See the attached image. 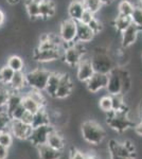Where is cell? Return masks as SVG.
I'll use <instances>...</instances> for the list:
<instances>
[{"label":"cell","mask_w":142,"mask_h":159,"mask_svg":"<svg viewBox=\"0 0 142 159\" xmlns=\"http://www.w3.org/2000/svg\"><path fill=\"white\" fill-rule=\"evenodd\" d=\"M81 133L83 139L90 145L101 144L106 136V132L102 125L94 120H87L82 123Z\"/></svg>","instance_id":"6da1fadb"},{"label":"cell","mask_w":142,"mask_h":159,"mask_svg":"<svg viewBox=\"0 0 142 159\" xmlns=\"http://www.w3.org/2000/svg\"><path fill=\"white\" fill-rule=\"evenodd\" d=\"M95 72L109 74L116 68L112 55L105 48H97L90 55Z\"/></svg>","instance_id":"7a4b0ae2"},{"label":"cell","mask_w":142,"mask_h":159,"mask_svg":"<svg viewBox=\"0 0 142 159\" xmlns=\"http://www.w3.org/2000/svg\"><path fill=\"white\" fill-rule=\"evenodd\" d=\"M106 123L110 129L117 133H124L125 130H127L131 127H134L136 124L131 119L130 111L108 112L106 118Z\"/></svg>","instance_id":"3957f363"},{"label":"cell","mask_w":142,"mask_h":159,"mask_svg":"<svg viewBox=\"0 0 142 159\" xmlns=\"http://www.w3.org/2000/svg\"><path fill=\"white\" fill-rule=\"evenodd\" d=\"M84 45L85 43L79 42H76L71 45H64L62 60H64V61L69 67H76L83 58V56L87 54V51L85 49Z\"/></svg>","instance_id":"277c9868"},{"label":"cell","mask_w":142,"mask_h":159,"mask_svg":"<svg viewBox=\"0 0 142 159\" xmlns=\"http://www.w3.org/2000/svg\"><path fill=\"white\" fill-rule=\"evenodd\" d=\"M50 73L51 71L45 68H35L29 71L28 73H25L27 86H29L31 89L45 91Z\"/></svg>","instance_id":"5b68a950"},{"label":"cell","mask_w":142,"mask_h":159,"mask_svg":"<svg viewBox=\"0 0 142 159\" xmlns=\"http://www.w3.org/2000/svg\"><path fill=\"white\" fill-rule=\"evenodd\" d=\"M76 21L70 18L62 21L59 25V37L63 40L64 45H71L76 40Z\"/></svg>","instance_id":"8992f818"},{"label":"cell","mask_w":142,"mask_h":159,"mask_svg":"<svg viewBox=\"0 0 142 159\" xmlns=\"http://www.w3.org/2000/svg\"><path fill=\"white\" fill-rule=\"evenodd\" d=\"M53 129H54V127L51 124L34 127V129H32V134H31L28 141L35 148L39 147V145H43V144H46L49 135H50V133L52 132Z\"/></svg>","instance_id":"52a82bcc"},{"label":"cell","mask_w":142,"mask_h":159,"mask_svg":"<svg viewBox=\"0 0 142 159\" xmlns=\"http://www.w3.org/2000/svg\"><path fill=\"white\" fill-rule=\"evenodd\" d=\"M95 73L94 65L91 63V58L88 54L84 55L79 65L76 66V78L82 83H86L88 80Z\"/></svg>","instance_id":"ba28073f"},{"label":"cell","mask_w":142,"mask_h":159,"mask_svg":"<svg viewBox=\"0 0 142 159\" xmlns=\"http://www.w3.org/2000/svg\"><path fill=\"white\" fill-rule=\"evenodd\" d=\"M63 50L64 48H62V49H47V50L36 48L33 51V60L43 64L51 63V61H57L59 58H62Z\"/></svg>","instance_id":"9c48e42d"},{"label":"cell","mask_w":142,"mask_h":159,"mask_svg":"<svg viewBox=\"0 0 142 159\" xmlns=\"http://www.w3.org/2000/svg\"><path fill=\"white\" fill-rule=\"evenodd\" d=\"M33 127L31 125L25 124L20 120H12L10 123L9 130L11 132L13 137L18 140H28L32 134Z\"/></svg>","instance_id":"30bf717a"},{"label":"cell","mask_w":142,"mask_h":159,"mask_svg":"<svg viewBox=\"0 0 142 159\" xmlns=\"http://www.w3.org/2000/svg\"><path fill=\"white\" fill-rule=\"evenodd\" d=\"M108 83V74L95 72L94 75L86 82V87L89 92L97 93L102 89H106Z\"/></svg>","instance_id":"8fae6325"},{"label":"cell","mask_w":142,"mask_h":159,"mask_svg":"<svg viewBox=\"0 0 142 159\" xmlns=\"http://www.w3.org/2000/svg\"><path fill=\"white\" fill-rule=\"evenodd\" d=\"M106 90L108 94H110V96L122 94V80H121L120 73H119L117 67L108 74V83L106 86Z\"/></svg>","instance_id":"7c38bea8"},{"label":"cell","mask_w":142,"mask_h":159,"mask_svg":"<svg viewBox=\"0 0 142 159\" xmlns=\"http://www.w3.org/2000/svg\"><path fill=\"white\" fill-rule=\"evenodd\" d=\"M73 82H72L71 76L69 75V73H62L61 82H59L57 91H56L55 99L64 100L68 98L72 93V91H73Z\"/></svg>","instance_id":"4fadbf2b"},{"label":"cell","mask_w":142,"mask_h":159,"mask_svg":"<svg viewBox=\"0 0 142 159\" xmlns=\"http://www.w3.org/2000/svg\"><path fill=\"white\" fill-rule=\"evenodd\" d=\"M139 33H140V31L133 24L121 33V46H122L123 49L130 48L131 46H133L137 42Z\"/></svg>","instance_id":"5bb4252c"},{"label":"cell","mask_w":142,"mask_h":159,"mask_svg":"<svg viewBox=\"0 0 142 159\" xmlns=\"http://www.w3.org/2000/svg\"><path fill=\"white\" fill-rule=\"evenodd\" d=\"M108 152L110 156H118V157H136L133 153H131L125 147L123 142L112 139L108 143Z\"/></svg>","instance_id":"9a60e30c"},{"label":"cell","mask_w":142,"mask_h":159,"mask_svg":"<svg viewBox=\"0 0 142 159\" xmlns=\"http://www.w3.org/2000/svg\"><path fill=\"white\" fill-rule=\"evenodd\" d=\"M76 27H77V31H76V42L87 43L94 39L95 34L94 31L90 29V27L88 25L83 24V22H81V21H76Z\"/></svg>","instance_id":"2e32d148"},{"label":"cell","mask_w":142,"mask_h":159,"mask_svg":"<svg viewBox=\"0 0 142 159\" xmlns=\"http://www.w3.org/2000/svg\"><path fill=\"white\" fill-rule=\"evenodd\" d=\"M85 11H86V7L83 0H72L68 6L69 18L74 21H80Z\"/></svg>","instance_id":"e0dca14e"},{"label":"cell","mask_w":142,"mask_h":159,"mask_svg":"<svg viewBox=\"0 0 142 159\" xmlns=\"http://www.w3.org/2000/svg\"><path fill=\"white\" fill-rule=\"evenodd\" d=\"M39 159H61L63 155V151L56 150L49 144H43L36 148Z\"/></svg>","instance_id":"ac0fdd59"},{"label":"cell","mask_w":142,"mask_h":159,"mask_svg":"<svg viewBox=\"0 0 142 159\" xmlns=\"http://www.w3.org/2000/svg\"><path fill=\"white\" fill-rule=\"evenodd\" d=\"M61 78H62V73L56 72V71L51 72L50 75H49L45 91L49 97H51V98H55L56 97V91H57L59 82H61Z\"/></svg>","instance_id":"d6986e66"},{"label":"cell","mask_w":142,"mask_h":159,"mask_svg":"<svg viewBox=\"0 0 142 159\" xmlns=\"http://www.w3.org/2000/svg\"><path fill=\"white\" fill-rule=\"evenodd\" d=\"M40 18L49 19L56 13V6L52 0H40Z\"/></svg>","instance_id":"ffe728a7"},{"label":"cell","mask_w":142,"mask_h":159,"mask_svg":"<svg viewBox=\"0 0 142 159\" xmlns=\"http://www.w3.org/2000/svg\"><path fill=\"white\" fill-rule=\"evenodd\" d=\"M10 88L12 91L20 92L22 89L27 86V80H25V73L24 71H19V72H15L13 76L11 83H10Z\"/></svg>","instance_id":"44dd1931"},{"label":"cell","mask_w":142,"mask_h":159,"mask_svg":"<svg viewBox=\"0 0 142 159\" xmlns=\"http://www.w3.org/2000/svg\"><path fill=\"white\" fill-rule=\"evenodd\" d=\"M51 124V119L49 116V112L46 110V108H40L37 112L34 114L33 117V123L32 127H38V126H44V125H49Z\"/></svg>","instance_id":"7402d4cb"},{"label":"cell","mask_w":142,"mask_h":159,"mask_svg":"<svg viewBox=\"0 0 142 159\" xmlns=\"http://www.w3.org/2000/svg\"><path fill=\"white\" fill-rule=\"evenodd\" d=\"M47 144H49L50 147H52L54 148H56V150L63 151L64 148H65V140H64L63 136L61 135V133L54 129L52 132L50 133V135H49Z\"/></svg>","instance_id":"603a6c76"},{"label":"cell","mask_w":142,"mask_h":159,"mask_svg":"<svg viewBox=\"0 0 142 159\" xmlns=\"http://www.w3.org/2000/svg\"><path fill=\"white\" fill-rule=\"evenodd\" d=\"M25 10L31 19L40 18V0H25Z\"/></svg>","instance_id":"cb8c5ba5"},{"label":"cell","mask_w":142,"mask_h":159,"mask_svg":"<svg viewBox=\"0 0 142 159\" xmlns=\"http://www.w3.org/2000/svg\"><path fill=\"white\" fill-rule=\"evenodd\" d=\"M22 96H24V94H21L20 92L13 91L11 93L9 101H7V103L6 105V109H7V114H9L10 116H11V114L17 108L18 106H20V105H21V103H22Z\"/></svg>","instance_id":"d4e9b609"},{"label":"cell","mask_w":142,"mask_h":159,"mask_svg":"<svg viewBox=\"0 0 142 159\" xmlns=\"http://www.w3.org/2000/svg\"><path fill=\"white\" fill-rule=\"evenodd\" d=\"M112 25L118 32L122 33L123 31L125 29H127V28L131 25V16H124V15L118 14L117 16L115 17V19H113Z\"/></svg>","instance_id":"484cf974"},{"label":"cell","mask_w":142,"mask_h":159,"mask_svg":"<svg viewBox=\"0 0 142 159\" xmlns=\"http://www.w3.org/2000/svg\"><path fill=\"white\" fill-rule=\"evenodd\" d=\"M112 111L115 112H121V111H130L125 104L123 94H116L112 96Z\"/></svg>","instance_id":"4316f807"},{"label":"cell","mask_w":142,"mask_h":159,"mask_svg":"<svg viewBox=\"0 0 142 159\" xmlns=\"http://www.w3.org/2000/svg\"><path fill=\"white\" fill-rule=\"evenodd\" d=\"M22 106L25 107V109L27 110V111L31 112V114L34 115L35 112H37L38 110H39L42 107L39 106L36 102L33 100L31 97L28 96L27 93H25L24 96H22Z\"/></svg>","instance_id":"83f0119b"},{"label":"cell","mask_w":142,"mask_h":159,"mask_svg":"<svg viewBox=\"0 0 142 159\" xmlns=\"http://www.w3.org/2000/svg\"><path fill=\"white\" fill-rule=\"evenodd\" d=\"M7 65L10 68L13 69L15 72H19V71H24L25 68V63L20 56L18 55H12L9 57V60L7 61Z\"/></svg>","instance_id":"f1b7e54d"},{"label":"cell","mask_w":142,"mask_h":159,"mask_svg":"<svg viewBox=\"0 0 142 159\" xmlns=\"http://www.w3.org/2000/svg\"><path fill=\"white\" fill-rule=\"evenodd\" d=\"M135 6L130 0H121L118 4V14L124 15V16H131L134 12Z\"/></svg>","instance_id":"f546056e"},{"label":"cell","mask_w":142,"mask_h":159,"mask_svg":"<svg viewBox=\"0 0 142 159\" xmlns=\"http://www.w3.org/2000/svg\"><path fill=\"white\" fill-rule=\"evenodd\" d=\"M15 74V71L9 67L7 65L3 66L0 69V84L3 85H10L13 76Z\"/></svg>","instance_id":"4dcf8cb0"},{"label":"cell","mask_w":142,"mask_h":159,"mask_svg":"<svg viewBox=\"0 0 142 159\" xmlns=\"http://www.w3.org/2000/svg\"><path fill=\"white\" fill-rule=\"evenodd\" d=\"M11 121H12V119H11V117H10V115L7 114L6 106L0 107V132L9 129Z\"/></svg>","instance_id":"1f68e13d"},{"label":"cell","mask_w":142,"mask_h":159,"mask_svg":"<svg viewBox=\"0 0 142 159\" xmlns=\"http://www.w3.org/2000/svg\"><path fill=\"white\" fill-rule=\"evenodd\" d=\"M131 24L135 25L138 30L142 32V7H135L134 12L131 15Z\"/></svg>","instance_id":"d6a6232c"},{"label":"cell","mask_w":142,"mask_h":159,"mask_svg":"<svg viewBox=\"0 0 142 159\" xmlns=\"http://www.w3.org/2000/svg\"><path fill=\"white\" fill-rule=\"evenodd\" d=\"M12 92V89L10 88L9 85L0 84V107L6 106Z\"/></svg>","instance_id":"836d02e7"},{"label":"cell","mask_w":142,"mask_h":159,"mask_svg":"<svg viewBox=\"0 0 142 159\" xmlns=\"http://www.w3.org/2000/svg\"><path fill=\"white\" fill-rule=\"evenodd\" d=\"M27 94L34 100V101L39 105L42 108H44V107L46 106V98H45V96H44L43 91L35 90V89H31L29 92H27Z\"/></svg>","instance_id":"e575fe53"},{"label":"cell","mask_w":142,"mask_h":159,"mask_svg":"<svg viewBox=\"0 0 142 159\" xmlns=\"http://www.w3.org/2000/svg\"><path fill=\"white\" fill-rule=\"evenodd\" d=\"M99 107L102 111L108 112L112 111V96L108 94V96H104L102 97L100 100H99Z\"/></svg>","instance_id":"d590c367"},{"label":"cell","mask_w":142,"mask_h":159,"mask_svg":"<svg viewBox=\"0 0 142 159\" xmlns=\"http://www.w3.org/2000/svg\"><path fill=\"white\" fill-rule=\"evenodd\" d=\"M13 135L9 129L0 132V145H3L6 148H11L13 144Z\"/></svg>","instance_id":"8d00e7d4"},{"label":"cell","mask_w":142,"mask_h":159,"mask_svg":"<svg viewBox=\"0 0 142 159\" xmlns=\"http://www.w3.org/2000/svg\"><path fill=\"white\" fill-rule=\"evenodd\" d=\"M85 7L89 11H91L92 13H97L100 11V9L103 7L102 2L100 0H83Z\"/></svg>","instance_id":"74e56055"},{"label":"cell","mask_w":142,"mask_h":159,"mask_svg":"<svg viewBox=\"0 0 142 159\" xmlns=\"http://www.w3.org/2000/svg\"><path fill=\"white\" fill-rule=\"evenodd\" d=\"M88 25L90 27V29H91V30L94 32V34H95V35L99 34L101 31L103 30V25H102V22H101L100 20L97 18V17H94V18L92 19L91 21H90L89 24H88Z\"/></svg>","instance_id":"f35d334b"},{"label":"cell","mask_w":142,"mask_h":159,"mask_svg":"<svg viewBox=\"0 0 142 159\" xmlns=\"http://www.w3.org/2000/svg\"><path fill=\"white\" fill-rule=\"evenodd\" d=\"M25 111H27V110L25 109V107L22 106V104H21L20 106H18L17 108L12 112L10 117H11L12 120H20L22 118V116H24V114Z\"/></svg>","instance_id":"ab89813d"},{"label":"cell","mask_w":142,"mask_h":159,"mask_svg":"<svg viewBox=\"0 0 142 159\" xmlns=\"http://www.w3.org/2000/svg\"><path fill=\"white\" fill-rule=\"evenodd\" d=\"M69 159H88V153H84L80 150H72Z\"/></svg>","instance_id":"60d3db41"},{"label":"cell","mask_w":142,"mask_h":159,"mask_svg":"<svg viewBox=\"0 0 142 159\" xmlns=\"http://www.w3.org/2000/svg\"><path fill=\"white\" fill-rule=\"evenodd\" d=\"M94 17H95V14H94V13H92L91 11H89V10H87V9H86V11L84 12L83 16H82V18H81V20H80V21L83 22V24L88 25L89 22L94 18Z\"/></svg>","instance_id":"b9f144b4"},{"label":"cell","mask_w":142,"mask_h":159,"mask_svg":"<svg viewBox=\"0 0 142 159\" xmlns=\"http://www.w3.org/2000/svg\"><path fill=\"white\" fill-rule=\"evenodd\" d=\"M33 117H34V115H33V114H31V112H29V111H25V114H24V116H22V118L20 119V121L24 122L25 124L31 125V126H32Z\"/></svg>","instance_id":"7bdbcfd3"},{"label":"cell","mask_w":142,"mask_h":159,"mask_svg":"<svg viewBox=\"0 0 142 159\" xmlns=\"http://www.w3.org/2000/svg\"><path fill=\"white\" fill-rule=\"evenodd\" d=\"M10 148H6L3 145H0V159H7L10 153Z\"/></svg>","instance_id":"ee69618b"},{"label":"cell","mask_w":142,"mask_h":159,"mask_svg":"<svg viewBox=\"0 0 142 159\" xmlns=\"http://www.w3.org/2000/svg\"><path fill=\"white\" fill-rule=\"evenodd\" d=\"M134 130L139 137H142V120L140 122L136 123L135 126H134Z\"/></svg>","instance_id":"f6af8a7d"},{"label":"cell","mask_w":142,"mask_h":159,"mask_svg":"<svg viewBox=\"0 0 142 159\" xmlns=\"http://www.w3.org/2000/svg\"><path fill=\"white\" fill-rule=\"evenodd\" d=\"M4 20H6V15L2 12V10H0V27L4 24Z\"/></svg>","instance_id":"bcb514c9"},{"label":"cell","mask_w":142,"mask_h":159,"mask_svg":"<svg viewBox=\"0 0 142 159\" xmlns=\"http://www.w3.org/2000/svg\"><path fill=\"white\" fill-rule=\"evenodd\" d=\"M101 2H102V4L103 6H108V4H110V3H112L115 0H100Z\"/></svg>","instance_id":"7dc6e473"},{"label":"cell","mask_w":142,"mask_h":159,"mask_svg":"<svg viewBox=\"0 0 142 159\" xmlns=\"http://www.w3.org/2000/svg\"><path fill=\"white\" fill-rule=\"evenodd\" d=\"M6 1L10 4V6H15V4H17L20 0H6Z\"/></svg>","instance_id":"c3c4849f"},{"label":"cell","mask_w":142,"mask_h":159,"mask_svg":"<svg viewBox=\"0 0 142 159\" xmlns=\"http://www.w3.org/2000/svg\"><path fill=\"white\" fill-rule=\"evenodd\" d=\"M110 159H136L135 157H118V156H110Z\"/></svg>","instance_id":"681fc988"},{"label":"cell","mask_w":142,"mask_h":159,"mask_svg":"<svg viewBox=\"0 0 142 159\" xmlns=\"http://www.w3.org/2000/svg\"><path fill=\"white\" fill-rule=\"evenodd\" d=\"M139 2H140V4H142V0H139Z\"/></svg>","instance_id":"f907efd6"}]
</instances>
